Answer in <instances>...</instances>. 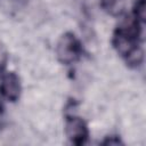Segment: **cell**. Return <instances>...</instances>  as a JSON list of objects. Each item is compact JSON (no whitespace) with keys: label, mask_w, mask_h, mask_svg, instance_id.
<instances>
[{"label":"cell","mask_w":146,"mask_h":146,"mask_svg":"<svg viewBox=\"0 0 146 146\" xmlns=\"http://www.w3.org/2000/svg\"><path fill=\"white\" fill-rule=\"evenodd\" d=\"M140 33V22L135 17H127L117 26L113 35L115 50L132 66L139 65L143 60V50L139 46Z\"/></svg>","instance_id":"1"},{"label":"cell","mask_w":146,"mask_h":146,"mask_svg":"<svg viewBox=\"0 0 146 146\" xmlns=\"http://www.w3.org/2000/svg\"><path fill=\"white\" fill-rule=\"evenodd\" d=\"M56 55L62 64L70 65L75 63L82 55V44L72 32L64 33L56 46Z\"/></svg>","instance_id":"2"},{"label":"cell","mask_w":146,"mask_h":146,"mask_svg":"<svg viewBox=\"0 0 146 146\" xmlns=\"http://www.w3.org/2000/svg\"><path fill=\"white\" fill-rule=\"evenodd\" d=\"M65 133L68 140L74 145H83L89 137V130L86 122L79 116H67L65 122Z\"/></svg>","instance_id":"3"},{"label":"cell","mask_w":146,"mask_h":146,"mask_svg":"<svg viewBox=\"0 0 146 146\" xmlns=\"http://www.w3.org/2000/svg\"><path fill=\"white\" fill-rule=\"evenodd\" d=\"M21 80L16 73L6 72L0 75V92L6 99L16 102L21 96Z\"/></svg>","instance_id":"4"},{"label":"cell","mask_w":146,"mask_h":146,"mask_svg":"<svg viewBox=\"0 0 146 146\" xmlns=\"http://www.w3.org/2000/svg\"><path fill=\"white\" fill-rule=\"evenodd\" d=\"M100 7L111 15H119L123 11L124 0H99Z\"/></svg>","instance_id":"5"},{"label":"cell","mask_w":146,"mask_h":146,"mask_svg":"<svg viewBox=\"0 0 146 146\" xmlns=\"http://www.w3.org/2000/svg\"><path fill=\"white\" fill-rule=\"evenodd\" d=\"M133 17L139 22H145V0H137L133 7Z\"/></svg>","instance_id":"6"},{"label":"cell","mask_w":146,"mask_h":146,"mask_svg":"<svg viewBox=\"0 0 146 146\" xmlns=\"http://www.w3.org/2000/svg\"><path fill=\"white\" fill-rule=\"evenodd\" d=\"M7 62H8V51H7V48H6V46L2 42H0V71H2L6 67Z\"/></svg>","instance_id":"7"},{"label":"cell","mask_w":146,"mask_h":146,"mask_svg":"<svg viewBox=\"0 0 146 146\" xmlns=\"http://www.w3.org/2000/svg\"><path fill=\"white\" fill-rule=\"evenodd\" d=\"M3 112V105H2V103H1V100H0V114Z\"/></svg>","instance_id":"8"}]
</instances>
